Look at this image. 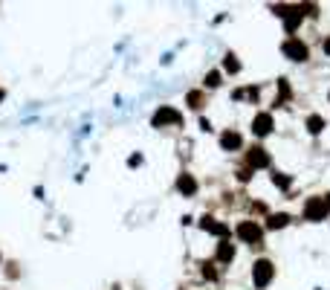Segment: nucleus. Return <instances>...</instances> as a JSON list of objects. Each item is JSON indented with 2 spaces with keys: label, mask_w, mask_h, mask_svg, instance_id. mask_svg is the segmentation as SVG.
<instances>
[{
  "label": "nucleus",
  "mask_w": 330,
  "mask_h": 290,
  "mask_svg": "<svg viewBox=\"0 0 330 290\" xmlns=\"http://www.w3.org/2000/svg\"><path fill=\"white\" fill-rule=\"evenodd\" d=\"M330 212H327V203H324V198H310L307 203H304V218L307 221H324Z\"/></svg>",
  "instance_id": "nucleus-1"
},
{
  "label": "nucleus",
  "mask_w": 330,
  "mask_h": 290,
  "mask_svg": "<svg viewBox=\"0 0 330 290\" xmlns=\"http://www.w3.org/2000/svg\"><path fill=\"white\" fill-rule=\"evenodd\" d=\"M272 261H267V258H261V261H255V270H252V279H255V287H267L269 281H272Z\"/></svg>",
  "instance_id": "nucleus-2"
},
{
  "label": "nucleus",
  "mask_w": 330,
  "mask_h": 290,
  "mask_svg": "<svg viewBox=\"0 0 330 290\" xmlns=\"http://www.w3.org/2000/svg\"><path fill=\"white\" fill-rule=\"evenodd\" d=\"M238 235H241L243 244H258L261 235H264V229H261L255 221H243L241 227H238Z\"/></svg>",
  "instance_id": "nucleus-3"
},
{
  "label": "nucleus",
  "mask_w": 330,
  "mask_h": 290,
  "mask_svg": "<svg viewBox=\"0 0 330 290\" xmlns=\"http://www.w3.org/2000/svg\"><path fill=\"white\" fill-rule=\"evenodd\" d=\"M284 55L293 58V61H307V44L298 41V38H287L284 41Z\"/></svg>",
  "instance_id": "nucleus-4"
},
{
  "label": "nucleus",
  "mask_w": 330,
  "mask_h": 290,
  "mask_svg": "<svg viewBox=\"0 0 330 290\" xmlns=\"http://www.w3.org/2000/svg\"><path fill=\"white\" fill-rule=\"evenodd\" d=\"M183 119H180V113L174 108H160L157 113H154V119H151V125L154 128H162V125H180Z\"/></svg>",
  "instance_id": "nucleus-5"
},
{
  "label": "nucleus",
  "mask_w": 330,
  "mask_h": 290,
  "mask_svg": "<svg viewBox=\"0 0 330 290\" xmlns=\"http://www.w3.org/2000/svg\"><path fill=\"white\" fill-rule=\"evenodd\" d=\"M269 165V154L267 151H264V148H258V145H255V148H249V151H246V168H267Z\"/></svg>",
  "instance_id": "nucleus-6"
},
{
  "label": "nucleus",
  "mask_w": 330,
  "mask_h": 290,
  "mask_svg": "<svg viewBox=\"0 0 330 290\" xmlns=\"http://www.w3.org/2000/svg\"><path fill=\"white\" fill-rule=\"evenodd\" d=\"M220 145H223L226 151H238L243 145V136L238 134V131H223V134H220Z\"/></svg>",
  "instance_id": "nucleus-7"
},
{
  "label": "nucleus",
  "mask_w": 330,
  "mask_h": 290,
  "mask_svg": "<svg viewBox=\"0 0 330 290\" xmlns=\"http://www.w3.org/2000/svg\"><path fill=\"white\" fill-rule=\"evenodd\" d=\"M252 131H255V136H267L272 131V116L269 113H258L255 122H252Z\"/></svg>",
  "instance_id": "nucleus-8"
},
{
  "label": "nucleus",
  "mask_w": 330,
  "mask_h": 290,
  "mask_svg": "<svg viewBox=\"0 0 330 290\" xmlns=\"http://www.w3.org/2000/svg\"><path fill=\"white\" fill-rule=\"evenodd\" d=\"M177 189L186 195V198H191V195H197V180L191 177V174H180L177 177Z\"/></svg>",
  "instance_id": "nucleus-9"
},
{
  "label": "nucleus",
  "mask_w": 330,
  "mask_h": 290,
  "mask_svg": "<svg viewBox=\"0 0 330 290\" xmlns=\"http://www.w3.org/2000/svg\"><path fill=\"white\" fill-rule=\"evenodd\" d=\"M290 224V215H284V212H278V215H272L267 221V229H281V227H287Z\"/></svg>",
  "instance_id": "nucleus-10"
},
{
  "label": "nucleus",
  "mask_w": 330,
  "mask_h": 290,
  "mask_svg": "<svg viewBox=\"0 0 330 290\" xmlns=\"http://www.w3.org/2000/svg\"><path fill=\"white\" fill-rule=\"evenodd\" d=\"M232 258H235V247L223 241V244L217 247V261H232Z\"/></svg>",
  "instance_id": "nucleus-11"
},
{
  "label": "nucleus",
  "mask_w": 330,
  "mask_h": 290,
  "mask_svg": "<svg viewBox=\"0 0 330 290\" xmlns=\"http://www.w3.org/2000/svg\"><path fill=\"white\" fill-rule=\"evenodd\" d=\"M321 128H324V119L321 116H316V113L307 116V131H310V134H321Z\"/></svg>",
  "instance_id": "nucleus-12"
},
{
  "label": "nucleus",
  "mask_w": 330,
  "mask_h": 290,
  "mask_svg": "<svg viewBox=\"0 0 330 290\" xmlns=\"http://www.w3.org/2000/svg\"><path fill=\"white\" fill-rule=\"evenodd\" d=\"M186 102H188V108L191 110H197V108H203V93H197V90H191L186 96Z\"/></svg>",
  "instance_id": "nucleus-13"
},
{
  "label": "nucleus",
  "mask_w": 330,
  "mask_h": 290,
  "mask_svg": "<svg viewBox=\"0 0 330 290\" xmlns=\"http://www.w3.org/2000/svg\"><path fill=\"white\" fill-rule=\"evenodd\" d=\"M287 96H293V93H290V84H287V79H278V99H275V105H281Z\"/></svg>",
  "instance_id": "nucleus-14"
},
{
  "label": "nucleus",
  "mask_w": 330,
  "mask_h": 290,
  "mask_svg": "<svg viewBox=\"0 0 330 290\" xmlns=\"http://www.w3.org/2000/svg\"><path fill=\"white\" fill-rule=\"evenodd\" d=\"M220 82H223V76H220V70H212L209 76H206V87H217Z\"/></svg>",
  "instance_id": "nucleus-15"
},
{
  "label": "nucleus",
  "mask_w": 330,
  "mask_h": 290,
  "mask_svg": "<svg viewBox=\"0 0 330 290\" xmlns=\"http://www.w3.org/2000/svg\"><path fill=\"white\" fill-rule=\"evenodd\" d=\"M223 67H226V72H238L241 70V61L235 58V55H226V61H223Z\"/></svg>",
  "instance_id": "nucleus-16"
},
{
  "label": "nucleus",
  "mask_w": 330,
  "mask_h": 290,
  "mask_svg": "<svg viewBox=\"0 0 330 290\" xmlns=\"http://www.w3.org/2000/svg\"><path fill=\"white\" fill-rule=\"evenodd\" d=\"M272 180H275L278 189H290V177L287 174H272Z\"/></svg>",
  "instance_id": "nucleus-17"
},
{
  "label": "nucleus",
  "mask_w": 330,
  "mask_h": 290,
  "mask_svg": "<svg viewBox=\"0 0 330 290\" xmlns=\"http://www.w3.org/2000/svg\"><path fill=\"white\" fill-rule=\"evenodd\" d=\"M203 276H206V279H217V270H214V264H203Z\"/></svg>",
  "instance_id": "nucleus-18"
},
{
  "label": "nucleus",
  "mask_w": 330,
  "mask_h": 290,
  "mask_svg": "<svg viewBox=\"0 0 330 290\" xmlns=\"http://www.w3.org/2000/svg\"><path fill=\"white\" fill-rule=\"evenodd\" d=\"M249 177H252V172H249V168H241V172H238V180H243V183H246Z\"/></svg>",
  "instance_id": "nucleus-19"
},
{
  "label": "nucleus",
  "mask_w": 330,
  "mask_h": 290,
  "mask_svg": "<svg viewBox=\"0 0 330 290\" xmlns=\"http://www.w3.org/2000/svg\"><path fill=\"white\" fill-rule=\"evenodd\" d=\"M324 53L330 55V38H327V41H324Z\"/></svg>",
  "instance_id": "nucleus-20"
},
{
  "label": "nucleus",
  "mask_w": 330,
  "mask_h": 290,
  "mask_svg": "<svg viewBox=\"0 0 330 290\" xmlns=\"http://www.w3.org/2000/svg\"><path fill=\"white\" fill-rule=\"evenodd\" d=\"M3 96H6V93H3V90H0V102H3Z\"/></svg>",
  "instance_id": "nucleus-21"
}]
</instances>
